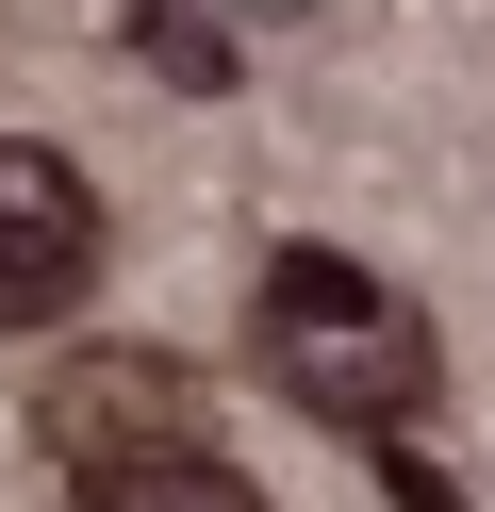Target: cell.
Returning <instances> with one entry per match:
<instances>
[{"instance_id": "cell-5", "label": "cell", "mask_w": 495, "mask_h": 512, "mask_svg": "<svg viewBox=\"0 0 495 512\" xmlns=\"http://www.w3.org/2000/svg\"><path fill=\"white\" fill-rule=\"evenodd\" d=\"M132 67H149V83H182V100H231V67H248V50H231L198 0H132Z\"/></svg>"}, {"instance_id": "cell-2", "label": "cell", "mask_w": 495, "mask_h": 512, "mask_svg": "<svg viewBox=\"0 0 495 512\" xmlns=\"http://www.w3.org/2000/svg\"><path fill=\"white\" fill-rule=\"evenodd\" d=\"M33 446H50L66 479L132 463V446H198V380L165 364V347H83V364L33 380Z\"/></svg>"}, {"instance_id": "cell-4", "label": "cell", "mask_w": 495, "mask_h": 512, "mask_svg": "<svg viewBox=\"0 0 495 512\" xmlns=\"http://www.w3.org/2000/svg\"><path fill=\"white\" fill-rule=\"evenodd\" d=\"M66 496H83V512H264L215 446H132V463H83Z\"/></svg>"}, {"instance_id": "cell-3", "label": "cell", "mask_w": 495, "mask_h": 512, "mask_svg": "<svg viewBox=\"0 0 495 512\" xmlns=\"http://www.w3.org/2000/svg\"><path fill=\"white\" fill-rule=\"evenodd\" d=\"M83 281H99V199H83V166L0 133V331H50Z\"/></svg>"}, {"instance_id": "cell-1", "label": "cell", "mask_w": 495, "mask_h": 512, "mask_svg": "<svg viewBox=\"0 0 495 512\" xmlns=\"http://www.w3.org/2000/svg\"><path fill=\"white\" fill-rule=\"evenodd\" d=\"M248 347H264V380H281L297 413H330V430H363V446H396L429 397H446L429 314L396 298V281H363L347 248H281V265H264Z\"/></svg>"}]
</instances>
